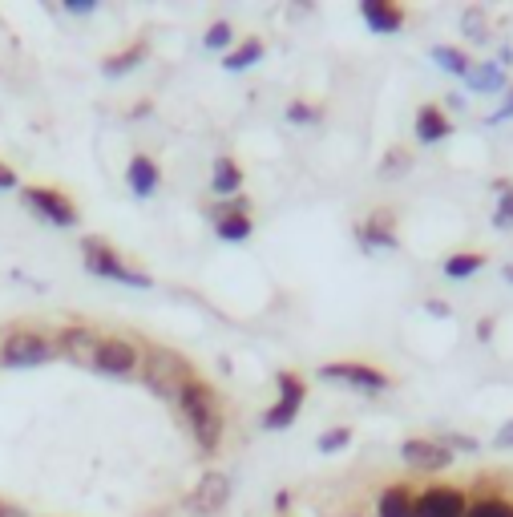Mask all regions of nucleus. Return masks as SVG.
Masks as SVG:
<instances>
[{"mask_svg":"<svg viewBox=\"0 0 513 517\" xmlns=\"http://www.w3.org/2000/svg\"><path fill=\"white\" fill-rule=\"evenodd\" d=\"M174 408L182 412V421H186V429H190V437H194V445H198V449L215 453V449L223 445V433H227V412H223L219 392H215L207 380H198V376H194L190 384H182V392H178Z\"/></svg>","mask_w":513,"mask_h":517,"instance_id":"obj_1","label":"nucleus"},{"mask_svg":"<svg viewBox=\"0 0 513 517\" xmlns=\"http://www.w3.org/2000/svg\"><path fill=\"white\" fill-rule=\"evenodd\" d=\"M81 259H85V271L97 275V279H110V283H122V287H138V291H150L154 279L138 267H130L106 239H81Z\"/></svg>","mask_w":513,"mask_h":517,"instance_id":"obj_2","label":"nucleus"},{"mask_svg":"<svg viewBox=\"0 0 513 517\" xmlns=\"http://www.w3.org/2000/svg\"><path fill=\"white\" fill-rule=\"evenodd\" d=\"M142 380L150 384V392H158V396H166L174 404L178 392H182V384L194 380V368H190L186 356H178L170 348H154V352L142 356Z\"/></svg>","mask_w":513,"mask_h":517,"instance_id":"obj_3","label":"nucleus"},{"mask_svg":"<svg viewBox=\"0 0 513 517\" xmlns=\"http://www.w3.org/2000/svg\"><path fill=\"white\" fill-rule=\"evenodd\" d=\"M21 202H25V211H33L37 219H45L49 227H61L65 231V227H77L81 223L73 198L61 194V190H53V186H25L21 190Z\"/></svg>","mask_w":513,"mask_h":517,"instance_id":"obj_4","label":"nucleus"},{"mask_svg":"<svg viewBox=\"0 0 513 517\" xmlns=\"http://www.w3.org/2000/svg\"><path fill=\"white\" fill-rule=\"evenodd\" d=\"M275 384H279V396H275V404L263 412V429H267V433L291 429L295 417H299V408H303V400H307V384H303L299 372H279Z\"/></svg>","mask_w":513,"mask_h":517,"instance_id":"obj_5","label":"nucleus"},{"mask_svg":"<svg viewBox=\"0 0 513 517\" xmlns=\"http://www.w3.org/2000/svg\"><path fill=\"white\" fill-rule=\"evenodd\" d=\"M142 348L126 336H101V348H97V360H93V372L101 376H114V380H126V376H138L142 372Z\"/></svg>","mask_w":513,"mask_h":517,"instance_id":"obj_6","label":"nucleus"},{"mask_svg":"<svg viewBox=\"0 0 513 517\" xmlns=\"http://www.w3.org/2000/svg\"><path fill=\"white\" fill-rule=\"evenodd\" d=\"M53 356H57V348L41 332H29V328L9 332L5 344H0V364H5V368H41Z\"/></svg>","mask_w":513,"mask_h":517,"instance_id":"obj_7","label":"nucleus"},{"mask_svg":"<svg viewBox=\"0 0 513 517\" xmlns=\"http://www.w3.org/2000/svg\"><path fill=\"white\" fill-rule=\"evenodd\" d=\"M320 380L348 384V388L368 392V396H376V392H388V388H392V376H388V372H380L376 364H364V360H332V364H324V368H320Z\"/></svg>","mask_w":513,"mask_h":517,"instance_id":"obj_8","label":"nucleus"},{"mask_svg":"<svg viewBox=\"0 0 513 517\" xmlns=\"http://www.w3.org/2000/svg\"><path fill=\"white\" fill-rule=\"evenodd\" d=\"M227 501H231V481H227V473L211 469V473L198 477L194 493L186 497V509L198 513V517H219L227 509Z\"/></svg>","mask_w":513,"mask_h":517,"instance_id":"obj_9","label":"nucleus"},{"mask_svg":"<svg viewBox=\"0 0 513 517\" xmlns=\"http://www.w3.org/2000/svg\"><path fill=\"white\" fill-rule=\"evenodd\" d=\"M469 493L461 485H429L417 493V517H465Z\"/></svg>","mask_w":513,"mask_h":517,"instance_id":"obj_10","label":"nucleus"},{"mask_svg":"<svg viewBox=\"0 0 513 517\" xmlns=\"http://www.w3.org/2000/svg\"><path fill=\"white\" fill-rule=\"evenodd\" d=\"M400 461L413 465V469H421V473H441V469L453 465V453H449L441 441H433V437H408V441L400 445Z\"/></svg>","mask_w":513,"mask_h":517,"instance_id":"obj_11","label":"nucleus"},{"mask_svg":"<svg viewBox=\"0 0 513 517\" xmlns=\"http://www.w3.org/2000/svg\"><path fill=\"white\" fill-rule=\"evenodd\" d=\"M211 219H215V235H219L223 243H243V239H251V231H255V223H251V215H247V202H243V198L219 202L215 211H211Z\"/></svg>","mask_w":513,"mask_h":517,"instance_id":"obj_12","label":"nucleus"},{"mask_svg":"<svg viewBox=\"0 0 513 517\" xmlns=\"http://www.w3.org/2000/svg\"><path fill=\"white\" fill-rule=\"evenodd\" d=\"M356 243H360L368 255H376V251H396L400 239H396V219H392V211H372V215L356 227Z\"/></svg>","mask_w":513,"mask_h":517,"instance_id":"obj_13","label":"nucleus"},{"mask_svg":"<svg viewBox=\"0 0 513 517\" xmlns=\"http://www.w3.org/2000/svg\"><path fill=\"white\" fill-rule=\"evenodd\" d=\"M57 348H61V356H65V360H73V364H81V368H93L97 348H101V336H97V328L73 324V328H65V332H61Z\"/></svg>","mask_w":513,"mask_h":517,"instance_id":"obj_14","label":"nucleus"},{"mask_svg":"<svg viewBox=\"0 0 513 517\" xmlns=\"http://www.w3.org/2000/svg\"><path fill=\"white\" fill-rule=\"evenodd\" d=\"M360 17L376 37H392L404 29V9L392 0H360Z\"/></svg>","mask_w":513,"mask_h":517,"instance_id":"obj_15","label":"nucleus"},{"mask_svg":"<svg viewBox=\"0 0 513 517\" xmlns=\"http://www.w3.org/2000/svg\"><path fill=\"white\" fill-rule=\"evenodd\" d=\"M376 517H417V493L408 481H392L376 497Z\"/></svg>","mask_w":513,"mask_h":517,"instance_id":"obj_16","label":"nucleus"},{"mask_svg":"<svg viewBox=\"0 0 513 517\" xmlns=\"http://www.w3.org/2000/svg\"><path fill=\"white\" fill-rule=\"evenodd\" d=\"M413 130H417V142H421V146H437V142H445V138L453 134V122H449V114L437 106V101H429V106L417 110Z\"/></svg>","mask_w":513,"mask_h":517,"instance_id":"obj_17","label":"nucleus"},{"mask_svg":"<svg viewBox=\"0 0 513 517\" xmlns=\"http://www.w3.org/2000/svg\"><path fill=\"white\" fill-rule=\"evenodd\" d=\"M126 182H130L134 198H150L158 190V182H162V166L150 154H134L130 166H126Z\"/></svg>","mask_w":513,"mask_h":517,"instance_id":"obj_18","label":"nucleus"},{"mask_svg":"<svg viewBox=\"0 0 513 517\" xmlns=\"http://www.w3.org/2000/svg\"><path fill=\"white\" fill-rule=\"evenodd\" d=\"M465 89L469 93H505L509 89V69H501L497 61H481L465 73Z\"/></svg>","mask_w":513,"mask_h":517,"instance_id":"obj_19","label":"nucleus"},{"mask_svg":"<svg viewBox=\"0 0 513 517\" xmlns=\"http://www.w3.org/2000/svg\"><path fill=\"white\" fill-rule=\"evenodd\" d=\"M211 190L219 194V202H227V198H239V190H243V170H239V162H235V158H219V162H215Z\"/></svg>","mask_w":513,"mask_h":517,"instance_id":"obj_20","label":"nucleus"},{"mask_svg":"<svg viewBox=\"0 0 513 517\" xmlns=\"http://www.w3.org/2000/svg\"><path fill=\"white\" fill-rule=\"evenodd\" d=\"M485 263H489V259H485L481 251H457V255H449V259L441 263V275L453 279V283H461V279H473Z\"/></svg>","mask_w":513,"mask_h":517,"instance_id":"obj_21","label":"nucleus"},{"mask_svg":"<svg viewBox=\"0 0 513 517\" xmlns=\"http://www.w3.org/2000/svg\"><path fill=\"white\" fill-rule=\"evenodd\" d=\"M146 53H150V45L138 41V45H130V49H122V53H114V57L101 61V73H106V77H126V73H134V69L146 61Z\"/></svg>","mask_w":513,"mask_h":517,"instance_id":"obj_22","label":"nucleus"},{"mask_svg":"<svg viewBox=\"0 0 513 517\" xmlns=\"http://www.w3.org/2000/svg\"><path fill=\"white\" fill-rule=\"evenodd\" d=\"M429 57H433V65H437V69H445L449 77H461V81H465V73L473 69L469 53H465V49H457V45H433V49H429Z\"/></svg>","mask_w":513,"mask_h":517,"instance_id":"obj_23","label":"nucleus"},{"mask_svg":"<svg viewBox=\"0 0 513 517\" xmlns=\"http://www.w3.org/2000/svg\"><path fill=\"white\" fill-rule=\"evenodd\" d=\"M259 57H263V41H259V37H251V41L231 45V53L223 57V69H227V73H243V69H251Z\"/></svg>","mask_w":513,"mask_h":517,"instance_id":"obj_24","label":"nucleus"},{"mask_svg":"<svg viewBox=\"0 0 513 517\" xmlns=\"http://www.w3.org/2000/svg\"><path fill=\"white\" fill-rule=\"evenodd\" d=\"M497 206H493V231H513V182H493Z\"/></svg>","mask_w":513,"mask_h":517,"instance_id":"obj_25","label":"nucleus"},{"mask_svg":"<svg viewBox=\"0 0 513 517\" xmlns=\"http://www.w3.org/2000/svg\"><path fill=\"white\" fill-rule=\"evenodd\" d=\"M465 517H513V501L509 497H481V501H469V513Z\"/></svg>","mask_w":513,"mask_h":517,"instance_id":"obj_26","label":"nucleus"},{"mask_svg":"<svg viewBox=\"0 0 513 517\" xmlns=\"http://www.w3.org/2000/svg\"><path fill=\"white\" fill-rule=\"evenodd\" d=\"M408 166H413V154H408L404 146H392L380 162V178H396V174H408Z\"/></svg>","mask_w":513,"mask_h":517,"instance_id":"obj_27","label":"nucleus"},{"mask_svg":"<svg viewBox=\"0 0 513 517\" xmlns=\"http://www.w3.org/2000/svg\"><path fill=\"white\" fill-rule=\"evenodd\" d=\"M231 41H235L231 21H215V25L207 29V37H202V45H207L211 53H219V49H227V53H231Z\"/></svg>","mask_w":513,"mask_h":517,"instance_id":"obj_28","label":"nucleus"},{"mask_svg":"<svg viewBox=\"0 0 513 517\" xmlns=\"http://www.w3.org/2000/svg\"><path fill=\"white\" fill-rule=\"evenodd\" d=\"M352 445V429L348 425H340V429H328V433H320V441H316V449L328 457V453H340V449H348Z\"/></svg>","mask_w":513,"mask_h":517,"instance_id":"obj_29","label":"nucleus"},{"mask_svg":"<svg viewBox=\"0 0 513 517\" xmlns=\"http://www.w3.org/2000/svg\"><path fill=\"white\" fill-rule=\"evenodd\" d=\"M461 25H465V33H469V41H489L485 33V13L481 9H465V17H461Z\"/></svg>","mask_w":513,"mask_h":517,"instance_id":"obj_30","label":"nucleus"},{"mask_svg":"<svg viewBox=\"0 0 513 517\" xmlns=\"http://www.w3.org/2000/svg\"><path fill=\"white\" fill-rule=\"evenodd\" d=\"M509 118H513V89H505V101H501L497 110L485 114V126H501V122H509Z\"/></svg>","mask_w":513,"mask_h":517,"instance_id":"obj_31","label":"nucleus"},{"mask_svg":"<svg viewBox=\"0 0 513 517\" xmlns=\"http://www.w3.org/2000/svg\"><path fill=\"white\" fill-rule=\"evenodd\" d=\"M316 118H320L316 106H303V101H291L287 106V122H316Z\"/></svg>","mask_w":513,"mask_h":517,"instance_id":"obj_32","label":"nucleus"},{"mask_svg":"<svg viewBox=\"0 0 513 517\" xmlns=\"http://www.w3.org/2000/svg\"><path fill=\"white\" fill-rule=\"evenodd\" d=\"M65 13H73V17H89V13H97V0H65Z\"/></svg>","mask_w":513,"mask_h":517,"instance_id":"obj_33","label":"nucleus"},{"mask_svg":"<svg viewBox=\"0 0 513 517\" xmlns=\"http://www.w3.org/2000/svg\"><path fill=\"white\" fill-rule=\"evenodd\" d=\"M17 186H21L17 170H13V166H5V162H0V190H17Z\"/></svg>","mask_w":513,"mask_h":517,"instance_id":"obj_34","label":"nucleus"},{"mask_svg":"<svg viewBox=\"0 0 513 517\" xmlns=\"http://www.w3.org/2000/svg\"><path fill=\"white\" fill-rule=\"evenodd\" d=\"M493 441H497V449H513V421H509V425H501Z\"/></svg>","mask_w":513,"mask_h":517,"instance_id":"obj_35","label":"nucleus"},{"mask_svg":"<svg viewBox=\"0 0 513 517\" xmlns=\"http://www.w3.org/2000/svg\"><path fill=\"white\" fill-rule=\"evenodd\" d=\"M0 517H29L21 505H13V501H0Z\"/></svg>","mask_w":513,"mask_h":517,"instance_id":"obj_36","label":"nucleus"},{"mask_svg":"<svg viewBox=\"0 0 513 517\" xmlns=\"http://www.w3.org/2000/svg\"><path fill=\"white\" fill-rule=\"evenodd\" d=\"M425 312H429V316H449V303H441V299H429V303H425Z\"/></svg>","mask_w":513,"mask_h":517,"instance_id":"obj_37","label":"nucleus"},{"mask_svg":"<svg viewBox=\"0 0 513 517\" xmlns=\"http://www.w3.org/2000/svg\"><path fill=\"white\" fill-rule=\"evenodd\" d=\"M477 336H481V340H489V336H493V320H481V328H477Z\"/></svg>","mask_w":513,"mask_h":517,"instance_id":"obj_38","label":"nucleus"}]
</instances>
